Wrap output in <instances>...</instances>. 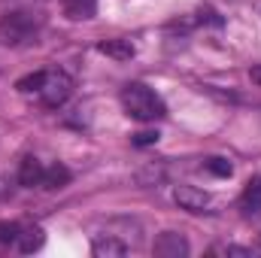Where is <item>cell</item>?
Masks as SVG:
<instances>
[{"label": "cell", "instance_id": "obj_1", "mask_svg": "<svg viewBox=\"0 0 261 258\" xmlns=\"http://www.w3.org/2000/svg\"><path fill=\"white\" fill-rule=\"evenodd\" d=\"M119 100H122L125 113H128L130 119H137V122H155V119H164L167 116L164 100L149 85H143V82H128L122 88Z\"/></svg>", "mask_w": 261, "mask_h": 258}, {"label": "cell", "instance_id": "obj_2", "mask_svg": "<svg viewBox=\"0 0 261 258\" xmlns=\"http://www.w3.org/2000/svg\"><path fill=\"white\" fill-rule=\"evenodd\" d=\"M40 37V18L34 12H6L0 18V40L6 46H28Z\"/></svg>", "mask_w": 261, "mask_h": 258}, {"label": "cell", "instance_id": "obj_3", "mask_svg": "<svg viewBox=\"0 0 261 258\" xmlns=\"http://www.w3.org/2000/svg\"><path fill=\"white\" fill-rule=\"evenodd\" d=\"M37 94H40L43 107L58 110V107H64L67 100H70V94H73V79L67 73H61V70H49L46 73V82H43V88Z\"/></svg>", "mask_w": 261, "mask_h": 258}, {"label": "cell", "instance_id": "obj_4", "mask_svg": "<svg viewBox=\"0 0 261 258\" xmlns=\"http://www.w3.org/2000/svg\"><path fill=\"white\" fill-rule=\"evenodd\" d=\"M152 252L158 258H186L192 252V246L179 231H161L152 243Z\"/></svg>", "mask_w": 261, "mask_h": 258}, {"label": "cell", "instance_id": "obj_5", "mask_svg": "<svg viewBox=\"0 0 261 258\" xmlns=\"http://www.w3.org/2000/svg\"><path fill=\"white\" fill-rule=\"evenodd\" d=\"M173 200L179 203V210H189V213H210V207H213V197L195 186H176Z\"/></svg>", "mask_w": 261, "mask_h": 258}, {"label": "cell", "instance_id": "obj_6", "mask_svg": "<svg viewBox=\"0 0 261 258\" xmlns=\"http://www.w3.org/2000/svg\"><path fill=\"white\" fill-rule=\"evenodd\" d=\"M43 173H46V167L40 164V158H34V155H24L21 158V164H18V183L24 189L43 186Z\"/></svg>", "mask_w": 261, "mask_h": 258}, {"label": "cell", "instance_id": "obj_7", "mask_svg": "<svg viewBox=\"0 0 261 258\" xmlns=\"http://www.w3.org/2000/svg\"><path fill=\"white\" fill-rule=\"evenodd\" d=\"M91 252L97 258H122V255H128V243H122L113 234H103V237L91 240Z\"/></svg>", "mask_w": 261, "mask_h": 258}, {"label": "cell", "instance_id": "obj_8", "mask_svg": "<svg viewBox=\"0 0 261 258\" xmlns=\"http://www.w3.org/2000/svg\"><path fill=\"white\" fill-rule=\"evenodd\" d=\"M97 52L107 55V58H113V61H130L137 55V49H134L130 40H103V43H97Z\"/></svg>", "mask_w": 261, "mask_h": 258}, {"label": "cell", "instance_id": "obj_9", "mask_svg": "<svg viewBox=\"0 0 261 258\" xmlns=\"http://www.w3.org/2000/svg\"><path fill=\"white\" fill-rule=\"evenodd\" d=\"M18 249L24 252V255H31V252H37V249H43V243H46V234H43V228H37V225H31V228H21V234H18Z\"/></svg>", "mask_w": 261, "mask_h": 258}, {"label": "cell", "instance_id": "obj_10", "mask_svg": "<svg viewBox=\"0 0 261 258\" xmlns=\"http://www.w3.org/2000/svg\"><path fill=\"white\" fill-rule=\"evenodd\" d=\"M243 210L249 216L261 213V176H252L246 183V189H243Z\"/></svg>", "mask_w": 261, "mask_h": 258}, {"label": "cell", "instance_id": "obj_11", "mask_svg": "<svg viewBox=\"0 0 261 258\" xmlns=\"http://www.w3.org/2000/svg\"><path fill=\"white\" fill-rule=\"evenodd\" d=\"M67 183H70V170H67L64 164H52V167H46V173H43V189L55 192V189H64Z\"/></svg>", "mask_w": 261, "mask_h": 258}, {"label": "cell", "instance_id": "obj_12", "mask_svg": "<svg viewBox=\"0 0 261 258\" xmlns=\"http://www.w3.org/2000/svg\"><path fill=\"white\" fill-rule=\"evenodd\" d=\"M43 82H46V70H37V73L21 76V79L15 82V88H18L21 94H34V91H40V88H43Z\"/></svg>", "mask_w": 261, "mask_h": 258}, {"label": "cell", "instance_id": "obj_13", "mask_svg": "<svg viewBox=\"0 0 261 258\" xmlns=\"http://www.w3.org/2000/svg\"><path fill=\"white\" fill-rule=\"evenodd\" d=\"M206 170L216 173V176H231V173H234V167H231L228 158H210V161H206Z\"/></svg>", "mask_w": 261, "mask_h": 258}, {"label": "cell", "instance_id": "obj_14", "mask_svg": "<svg viewBox=\"0 0 261 258\" xmlns=\"http://www.w3.org/2000/svg\"><path fill=\"white\" fill-rule=\"evenodd\" d=\"M18 234H21L18 222H0V243H15Z\"/></svg>", "mask_w": 261, "mask_h": 258}, {"label": "cell", "instance_id": "obj_15", "mask_svg": "<svg viewBox=\"0 0 261 258\" xmlns=\"http://www.w3.org/2000/svg\"><path fill=\"white\" fill-rule=\"evenodd\" d=\"M152 143H158V131H140V134H134V146H152Z\"/></svg>", "mask_w": 261, "mask_h": 258}, {"label": "cell", "instance_id": "obj_16", "mask_svg": "<svg viewBox=\"0 0 261 258\" xmlns=\"http://www.w3.org/2000/svg\"><path fill=\"white\" fill-rule=\"evenodd\" d=\"M222 252H225V255H240V258H252V249H246V246H225Z\"/></svg>", "mask_w": 261, "mask_h": 258}, {"label": "cell", "instance_id": "obj_17", "mask_svg": "<svg viewBox=\"0 0 261 258\" xmlns=\"http://www.w3.org/2000/svg\"><path fill=\"white\" fill-rule=\"evenodd\" d=\"M252 79H255V82L261 85V67H255V70H252Z\"/></svg>", "mask_w": 261, "mask_h": 258}]
</instances>
